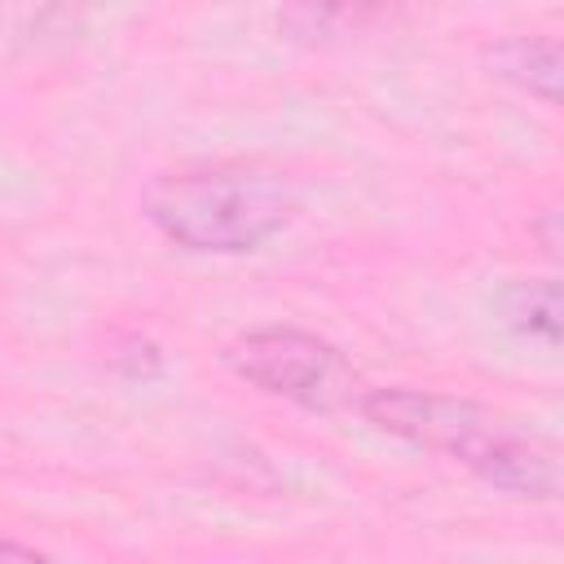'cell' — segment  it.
Segmentation results:
<instances>
[{
  "label": "cell",
  "mask_w": 564,
  "mask_h": 564,
  "mask_svg": "<svg viewBox=\"0 0 564 564\" xmlns=\"http://www.w3.org/2000/svg\"><path fill=\"white\" fill-rule=\"evenodd\" d=\"M498 322L529 339L542 344L546 352L560 348V282L546 278H516L498 291Z\"/></svg>",
  "instance_id": "5b68a950"
},
{
  "label": "cell",
  "mask_w": 564,
  "mask_h": 564,
  "mask_svg": "<svg viewBox=\"0 0 564 564\" xmlns=\"http://www.w3.org/2000/svg\"><path fill=\"white\" fill-rule=\"evenodd\" d=\"M220 361L251 388H260L264 397L330 414L339 405L352 401L357 375L344 361V352L304 330V326H286V322H269V326H251L238 330L225 348Z\"/></svg>",
  "instance_id": "3957f363"
},
{
  "label": "cell",
  "mask_w": 564,
  "mask_h": 564,
  "mask_svg": "<svg viewBox=\"0 0 564 564\" xmlns=\"http://www.w3.org/2000/svg\"><path fill=\"white\" fill-rule=\"evenodd\" d=\"M0 564H57V560L35 551V546H26V542H18V538H0Z\"/></svg>",
  "instance_id": "ba28073f"
},
{
  "label": "cell",
  "mask_w": 564,
  "mask_h": 564,
  "mask_svg": "<svg viewBox=\"0 0 564 564\" xmlns=\"http://www.w3.org/2000/svg\"><path fill=\"white\" fill-rule=\"evenodd\" d=\"M485 62H489V75L516 84L520 93L538 97L542 106H560L564 57H560V40L555 35H511V40H498L494 48H485Z\"/></svg>",
  "instance_id": "277c9868"
},
{
  "label": "cell",
  "mask_w": 564,
  "mask_h": 564,
  "mask_svg": "<svg viewBox=\"0 0 564 564\" xmlns=\"http://www.w3.org/2000/svg\"><path fill=\"white\" fill-rule=\"evenodd\" d=\"M529 234L542 242V251H546V256H560V203L542 207V212L529 220Z\"/></svg>",
  "instance_id": "52a82bcc"
},
{
  "label": "cell",
  "mask_w": 564,
  "mask_h": 564,
  "mask_svg": "<svg viewBox=\"0 0 564 564\" xmlns=\"http://www.w3.org/2000/svg\"><path fill=\"white\" fill-rule=\"evenodd\" d=\"M123 348H128V352H115V366H119L123 375H132V379H154V375H159L163 357H159V348H154L150 339L128 335V339H123Z\"/></svg>",
  "instance_id": "8992f818"
},
{
  "label": "cell",
  "mask_w": 564,
  "mask_h": 564,
  "mask_svg": "<svg viewBox=\"0 0 564 564\" xmlns=\"http://www.w3.org/2000/svg\"><path fill=\"white\" fill-rule=\"evenodd\" d=\"M357 410L383 436L441 454L507 498L551 502L560 494V458L551 445L494 405L432 388H366Z\"/></svg>",
  "instance_id": "7a4b0ae2"
},
{
  "label": "cell",
  "mask_w": 564,
  "mask_h": 564,
  "mask_svg": "<svg viewBox=\"0 0 564 564\" xmlns=\"http://www.w3.org/2000/svg\"><path fill=\"white\" fill-rule=\"evenodd\" d=\"M300 207L282 163L260 154L185 159L159 167L141 189L145 220L181 251L247 256L278 238Z\"/></svg>",
  "instance_id": "6da1fadb"
}]
</instances>
